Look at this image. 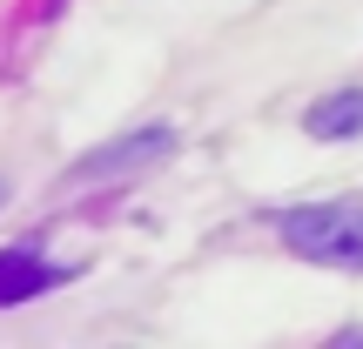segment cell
Instances as JSON below:
<instances>
[{
	"label": "cell",
	"instance_id": "3",
	"mask_svg": "<svg viewBox=\"0 0 363 349\" xmlns=\"http://www.w3.org/2000/svg\"><path fill=\"white\" fill-rule=\"evenodd\" d=\"M303 135H316V142H363V88H337L323 101H310Z\"/></svg>",
	"mask_w": 363,
	"mask_h": 349
},
{
	"label": "cell",
	"instance_id": "5",
	"mask_svg": "<svg viewBox=\"0 0 363 349\" xmlns=\"http://www.w3.org/2000/svg\"><path fill=\"white\" fill-rule=\"evenodd\" d=\"M0 208H7V181H0Z\"/></svg>",
	"mask_w": 363,
	"mask_h": 349
},
{
	"label": "cell",
	"instance_id": "4",
	"mask_svg": "<svg viewBox=\"0 0 363 349\" xmlns=\"http://www.w3.org/2000/svg\"><path fill=\"white\" fill-rule=\"evenodd\" d=\"M54 282V269L40 262V248H0V309H13V302H34L40 289Z\"/></svg>",
	"mask_w": 363,
	"mask_h": 349
},
{
	"label": "cell",
	"instance_id": "2",
	"mask_svg": "<svg viewBox=\"0 0 363 349\" xmlns=\"http://www.w3.org/2000/svg\"><path fill=\"white\" fill-rule=\"evenodd\" d=\"M175 155V128L169 121H148V128L121 135V142H101L61 175V188H81V181H101V175H135V168H155V161Z\"/></svg>",
	"mask_w": 363,
	"mask_h": 349
},
{
	"label": "cell",
	"instance_id": "1",
	"mask_svg": "<svg viewBox=\"0 0 363 349\" xmlns=\"http://www.w3.org/2000/svg\"><path fill=\"white\" fill-rule=\"evenodd\" d=\"M289 256L323 269H363V202H310L276 222Z\"/></svg>",
	"mask_w": 363,
	"mask_h": 349
}]
</instances>
